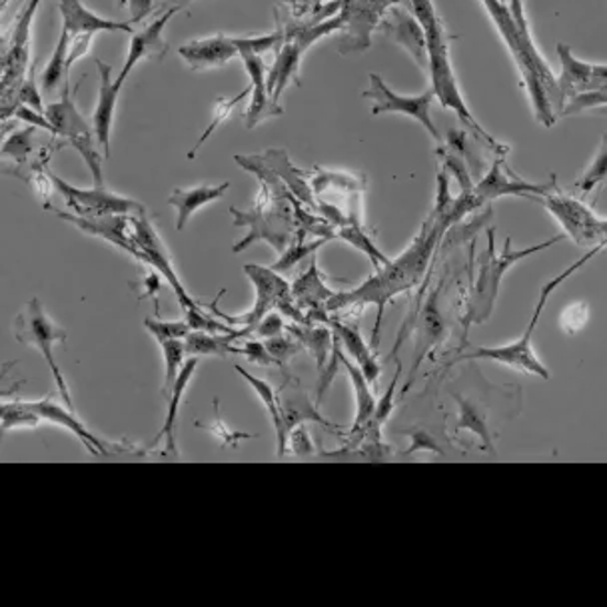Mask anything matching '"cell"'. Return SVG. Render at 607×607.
I'll list each match as a JSON object with an SVG mask.
<instances>
[{
  "instance_id": "cell-4",
  "label": "cell",
  "mask_w": 607,
  "mask_h": 607,
  "mask_svg": "<svg viewBox=\"0 0 607 607\" xmlns=\"http://www.w3.org/2000/svg\"><path fill=\"white\" fill-rule=\"evenodd\" d=\"M594 254H597V250H592L579 262H575L567 270H564L560 277L552 278L542 288V294H540V300H538L535 310H533L532 319H530L528 328H525V332H523L518 340L510 342V344H501V346H479V348H474L471 351H464L459 356L458 362L459 360H488V362L508 366V368L518 370V372L530 373V376H538V378H543V380H550V370L545 368V364L535 356V350H533V330H535V326L540 322V316H542L548 300L554 294L555 288L564 284L565 280L572 277L577 268L584 267Z\"/></svg>"
},
{
  "instance_id": "cell-42",
  "label": "cell",
  "mask_w": 607,
  "mask_h": 607,
  "mask_svg": "<svg viewBox=\"0 0 607 607\" xmlns=\"http://www.w3.org/2000/svg\"><path fill=\"white\" fill-rule=\"evenodd\" d=\"M607 181V134H604L596 159L589 164V169L584 172V176L577 181V191L582 194H592Z\"/></svg>"
},
{
  "instance_id": "cell-50",
  "label": "cell",
  "mask_w": 607,
  "mask_h": 607,
  "mask_svg": "<svg viewBox=\"0 0 607 607\" xmlns=\"http://www.w3.org/2000/svg\"><path fill=\"white\" fill-rule=\"evenodd\" d=\"M286 332L288 324L284 322V316L272 310L270 314H267L264 318L256 324L252 336H256L258 340H270V338H277V336H282V334H286Z\"/></svg>"
},
{
  "instance_id": "cell-7",
  "label": "cell",
  "mask_w": 607,
  "mask_h": 607,
  "mask_svg": "<svg viewBox=\"0 0 607 607\" xmlns=\"http://www.w3.org/2000/svg\"><path fill=\"white\" fill-rule=\"evenodd\" d=\"M14 338L24 344V346H31L34 350H39V354L43 356L44 362L48 366V370L53 373L54 383H56V390L64 400V404L68 405L71 410H75V402H73V395L68 390V383L64 380L63 372H61V366L54 358V346L56 344H64L68 338V332L56 326L53 318L46 314L43 302L39 299H32L24 308L17 314L14 318Z\"/></svg>"
},
{
  "instance_id": "cell-8",
  "label": "cell",
  "mask_w": 607,
  "mask_h": 607,
  "mask_svg": "<svg viewBox=\"0 0 607 607\" xmlns=\"http://www.w3.org/2000/svg\"><path fill=\"white\" fill-rule=\"evenodd\" d=\"M43 0H29L26 7L14 19L11 32L4 34V53H2V110L14 107L17 93L22 80L31 71L32 22Z\"/></svg>"
},
{
  "instance_id": "cell-35",
  "label": "cell",
  "mask_w": 607,
  "mask_h": 607,
  "mask_svg": "<svg viewBox=\"0 0 607 607\" xmlns=\"http://www.w3.org/2000/svg\"><path fill=\"white\" fill-rule=\"evenodd\" d=\"M68 51H71V34L63 29L58 36V43L54 46L53 56L44 66L43 75L39 78L44 93H54L58 86H64V83L68 80V75H71Z\"/></svg>"
},
{
  "instance_id": "cell-52",
  "label": "cell",
  "mask_w": 607,
  "mask_h": 607,
  "mask_svg": "<svg viewBox=\"0 0 607 607\" xmlns=\"http://www.w3.org/2000/svg\"><path fill=\"white\" fill-rule=\"evenodd\" d=\"M288 452L296 454V456H310V454L316 452L306 424H300V426L292 430V434L288 437Z\"/></svg>"
},
{
  "instance_id": "cell-56",
  "label": "cell",
  "mask_w": 607,
  "mask_h": 607,
  "mask_svg": "<svg viewBox=\"0 0 607 607\" xmlns=\"http://www.w3.org/2000/svg\"><path fill=\"white\" fill-rule=\"evenodd\" d=\"M93 36L95 34H76L71 36V51H68V71L75 66L78 58H85L88 51H90V44H93Z\"/></svg>"
},
{
  "instance_id": "cell-17",
  "label": "cell",
  "mask_w": 607,
  "mask_h": 607,
  "mask_svg": "<svg viewBox=\"0 0 607 607\" xmlns=\"http://www.w3.org/2000/svg\"><path fill=\"white\" fill-rule=\"evenodd\" d=\"M178 9H169L166 12H162L154 21L150 22L149 26L144 31L134 32L130 36V44H128L127 61L122 64V71L117 76L118 83L124 85L128 76L132 75V71L139 66L142 61H160L164 58L169 53V44L164 41V29L169 26V22L172 21V17L176 14Z\"/></svg>"
},
{
  "instance_id": "cell-51",
  "label": "cell",
  "mask_w": 607,
  "mask_h": 607,
  "mask_svg": "<svg viewBox=\"0 0 607 607\" xmlns=\"http://www.w3.org/2000/svg\"><path fill=\"white\" fill-rule=\"evenodd\" d=\"M601 105H607V88H599V90H589V93L575 95L572 105L565 107L564 115L584 112L587 108L601 107Z\"/></svg>"
},
{
  "instance_id": "cell-45",
  "label": "cell",
  "mask_w": 607,
  "mask_h": 607,
  "mask_svg": "<svg viewBox=\"0 0 607 607\" xmlns=\"http://www.w3.org/2000/svg\"><path fill=\"white\" fill-rule=\"evenodd\" d=\"M2 432L7 434L12 427H36L43 420L31 412L24 402H4L2 404Z\"/></svg>"
},
{
  "instance_id": "cell-14",
  "label": "cell",
  "mask_w": 607,
  "mask_h": 607,
  "mask_svg": "<svg viewBox=\"0 0 607 607\" xmlns=\"http://www.w3.org/2000/svg\"><path fill=\"white\" fill-rule=\"evenodd\" d=\"M440 292L442 284L434 288L427 299L424 300V306L418 308L415 314L414 332H418V342H415V358L410 370V378L404 386L405 392H410V388L414 386V376L422 362L430 356V351L436 348L437 344H442L446 338V319L440 308Z\"/></svg>"
},
{
  "instance_id": "cell-24",
  "label": "cell",
  "mask_w": 607,
  "mask_h": 607,
  "mask_svg": "<svg viewBox=\"0 0 607 607\" xmlns=\"http://www.w3.org/2000/svg\"><path fill=\"white\" fill-rule=\"evenodd\" d=\"M58 11L63 17V29L71 36L98 34V32H127L132 36L137 32L128 21H112L102 14H96L83 0H58Z\"/></svg>"
},
{
  "instance_id": "cell-31",
  "label": "cell",
  "mask_w": 607,
  "mask_h": 607,
  "mask_svg": "<svg viewBox=\"0 0 607 607\" xmlns=\"http://www.w3.org/2000/svg\"><path fill=\"white\" fill-rule=\"evenodd\" d=\"M336 340H338V338H336ZM338 344H340V342H338ZM340 364L342 368L348 373L351 388H354V392H356V418H354V424H351L350 432H348V434H351V432H358L360 427L366 426V424L370 422L378 400H376L372 388H370V386H372L370 380L364 376L358 364L351 362L350 356H346V351L342 350V346Z\"/></svg>"
},
{
  "instance_id": "cell-57",
  "label": "cell",
  "mask_w": 607,
  "mask_h": 607,
  "mask_svg": "<svg viewBox=\"0 0 607 607\" xmlns=\"http://www.w3.org/2000/svg\"><path fill=\"white\" fill-rule=\"evenodd\" d=\"M324 2H330V0H284L288 11L292 12L299 21H304L310 12Z\"/></svg>"
},
{
  "instance_id": "cell-29",
  "label": "cell",
  "mask_w": 607,
  "mask_h": 607,
  "mask_svg": "<svg viewBox=\"0 0 607 607\" xmlns=\"http://www.w3.org/2000/svg\"><path fill=\"white\" fill-rule=\"evenodd\" d=\"M552 188H554V182L552 184H530V182H523L520 178L511 181L510 176L501 171L500 162H496L490 172L474 186V192L478 194L481 203H488V200H496V198L508 196V194L522 196L525 192L548 196Z\"/></svg>"
},
{
  "instance_id": "cell-40",
  "label": "cell",
  "mask_w": 607,
  "mask_h": 607,
  "mask_svg": "<svg viewBox=\"0 0 607 607\" xmlns=\"http://www.w3.org/2000/svg\"><path fill=\"white\" fill-rule=\"evenodd\" d=\"M162 348V356H164V364H166V370H164V383H162V394H171L172 386L176 382L178 373H181L182 366L188 360V351H186V342L184 340H169L160 344Z\"/></svg>"
},
{
  "instance_id": "cell-43",
  "label": "cell",
  "mask_w": 607,
  "mask_h": 607,
  "mask_svg": "<svg viewBox=\"0 0 607 607\" xmlns=\"http://www.w3.org/2000/svg\"><path fill=\"white\" fill-rule=\"evenodd\" d=\"M286 334L277 336V338H270V340H264V344H267L268 351H270L272 360L277 364V368H280V372L284 373L286 378H290L288 364H290V360H292L294 356H299L300 351L306 350H304V346H302L292 334H290V336H286Z\"/></svg>"
},
{
  "instance_id": "cell-34",
  "label": "cell",
  "mask_w": 607,
  "mask_h": 607,
  "mask_svg": "<svg viewBox=\"0 0 607 607\" xmlns=\"http://www.w3.org/2000/svg\"><path fill=\"white\" fill-rule=\"evenodd\" d=\"M235 340H238L236 336H228V334H213V332L192 330L186 336V351L188 356H196V358H226V356H232V354H240V346H235Z\"/></svg>"
},
{
  "instance_id": "cell-36",
  "label": "cell",
  "mask_w": 607,
  "mask_h": 607,
  "mask_svg": "<svg viewBox=\"0 0 607 607\" xmlns=\"http://www.w3.org/2000/svg\"><path fill=\"white\" fill-rule=\"evenodd\" d=\"M308 232H304L302 228L296 230V236L294 240L290 242L286 250L282 252V256L278 258L277 262L272 264V270H277L280 274H286L290 270L299 267L300 262H304L306 258H312V256L318 252L322 246L326 245L328 240L326 238H314V240H306Z\"/></svg>"
},
{
  "instance_id": "cell-37",
  "label": "cell",
  "mask_w": 607,
  "mask_h": 607,
  "mask_svg": "<svg viewBox=\"0 0 607 607\" xmlns=\"http://www.w3.org/2000/svg\"><path fill=\"white\" fill-rule=\"evenodd\" d=\"M336 238H340L342 242L354 246L356 250H360V252L368 256L376 270L390 262V258L383 254L378 246L373 245V240L370 236L366 235L362 224L351 223L346 224V226H340V228L336 230Z\"/></svg>"
},
{
  "instance_id": "cell-12",
  "label": "cell",
  "mask_w": 607,
  "mask_h": 607,
  "mask_svg": "<svg viewBox=\"0 0 607 607\" xmlns=\"http://www.w3.org/2000/svg\"><path fill=\"white\" fill-rule=\"evenodd\" d=\"M48 174H51L54 191L63 196L64 203L68 208H73V213L80 214V216H108V214L134 216V214L147 213L144 204L107 191L105 186L78 188V186H73L71 182L63 181L61 176H56L53 172H48Z\"/></svg>"
},
{
  "instance_id": "cell-30",
  "label": "cell",
  "mask_w": 607,
  "mask_h": 607,
  "mask_svg": "<svg viewBox=\"0 0 607 607\" xmlns=\"http://www.w3.org/2000/svg\"><path fill=\"white\" fill-rule=\"evenodd\" d=\"M336 292L324 284V277L318 270V262L312 256L308 270L304 274H300L292 284V299L296 300V304L304 312H312V310L326 308V302Z\"/></svg>"
},
{
  "instance_id": "cell-3",
  "label": "cell",
  "mask_w": 607,
  "mask_h": 607,
  "mask_svg": "<svg viewBox=\"0 0 607 607\" xmlns=\"http://www.w3.org/2000/svg\"><path fill=\"white\" fill-rule=\"evenodd\" d=\"M488 236H490L488 248H486L484 254H479L476 280L471 284L468 308L464 314L466 330L471 324H481V322L490 318L498 294H500L501 280L513 264H518L525 256L538 254L542 250H548L550 246H554L557 240H562V238H552V240L542 242V245L530 246V248H523V250H511V238H508L503 250L498 254L494 250V230L491 228Z\"/></svg>"
},
{
  "instance_id": "cell-15",
  "label": "cell",
  "mask_w": 607,
  "mask_h": 607,
  "mask_svg": "<svg viewBox=\"0 0 607 607\" xmlns=\"http://www.w3.org/2000/svg\"><path fill=\"white\" fill-rule=\"evenodd\" d=\"M24 404H26V408L31 412L39 415L43 422L68 430L73 436L78 437L85 444L86 449L93 456H112V454L124 449L120 444H110V442H105L102 437L96 436L95 432H90L83 424V420L78 415H75V410H71L66 404H56V402L48 400V398L46 400H39V402H24Z\"/></svg>"
},
{
  "instance_id": "cell-39",
  "label": "cell",
  "mask_w": 607,
  "mask_h": 607,
  "mask_svg": "<svg viewBox=\"0 0 607 607\" xmlns=\"http://www.w3.org/2000/svg\"><path fill=\"white\" fill-rule=\"evenodd\" d=\"M34 132H36V128L26 124V128L14 130L12 134L2 137L0 156L4 160L12 159V162H19V164L31 160V154L34 152Z\"/></svg>"
},
{
  "instance_id": "cell-32",
  "label": "cell",
  "mask_w": 607,
  "mask_h": 607,
  "mask_svg": "<svg viewBox=\"0 0 607 607\" xmlns=\"http://www.w3.org/2000/svg\"><path fill=\"white\" fill-rule=\"evenodd\" d=\"M235 372L245 378L246 383L254 390L262 404L267 408L268 415L272 420V426L277 432L278 456H284L288 452L286 436H284V420H282V410H280V400L278 392L272 388V383L267 382L264 378H258L254 373L248 372L242 366H235Z\"/></svg>"
},
{
  "instance_id": "cell-58",
  "label": "cell",
  "mask_w": 607,
  "mask_h": 607,
  "mask_svg": "<svg viewBox=\"0 0 607 607\" xmlns=\"http://www.w3.org/2000/svg\"><path fill=\"white\" fill-rule=\"evenodd\" d=\"M192 2H196V0H166L169 9H178V11H186Z\"/></svg>"
},
{
  "instance_id": "cell-25",
  "label": "cell",
  "mask_w": 607,
  "mask_h": 607,
  "mask_svg": "<svg viewBox=\"0 0 607 607\" xmlns=\"http://www.w3.org/2000/svg\"><path fill=\"white\" fill-rule=\"evenodd\" d=\"M332 332L334 336L340 342L342 350L346 351L351 358V362L358 364L364 376L370 380V383L378 382L380 378V364L376 360V354H373L372 346H368L364 340L362 334L358 330L356 324H348V322H342L336 316H330Z\"/></svg>"
},
{
  "instance_id": "cell-28",
  "label": "cell",
  "mask_w": 607,
  "mask_h": 607,
  "mask_svg": "<svg viewBox=\"0 0 607 607\" xmlns=\"http://www.w3.org/2000/svg\"><path fill=\"white\" fill-rule=\"evenodd\" d=\"M230 188V182H224L218 186L210 184H198L191 188H174L169 196V204L176 210V230L182 232L192 216L198 213L206 204L216 203L224 198L226 191Z\"/></svg>"
},
{
  "instance_id": "cell-2",
  "label": "cell",
  "mask_w": 607,
  "mask_h": 607,
  "mask_svg": "<svg viewBox=\"0 0 607 607\" xmlns=\"http://www.w3.org/2000/svg\"><path fill=\"white\" fill-rule=\"evenodd\" d=\"M481 2L486 4L491 19H494V22L500 29L503 41L510 46L513 58L518 61V66H520L522 76L525 78L528 90L532 95L533 108H535L538 120L542 122L543 127H552L555 122V115L552 107H550L548 90L555 88L557 83H555L554 76L550 73V68L545 66V63L540 61V56L533 51L530 36H528V31H525V22H523L522 4L518 2L516 17H513V12L508 11V7L501 4V0H481Z\"/></svg>"
},
{
  "instance_id": "cell-1",
  "label": "cell",
  "mask_w": 607,
  "mask_h": 607,
  "mask_svg": "<svg viewBox=\"0 0 607 607\" xmlns=\"http://www.w3.org/2000/svg\"><path fill=\"white\" fill-rule=\"evenodd\" d=\"M444 235H446L444 226L440 224L434 214H430V218L422 224L420 232L414 236V240L410 242L402 254L398 256L395 260H390L382 268H378L372 277L364 280L360 286L336 292L326 302V310L330 314H336V312L351 308V306L373 304L378 310L372 330V348L376 350L380 344L383 308L395 296L410 292L426 282L427 272L432 267V256L436 254L437 246L444 240Z\"/></svg>"
},
{
  "instance_id": "cell-10",
  "label": "cell",
  "mask_w": 607,
  "mask_h": 607,
  "mask_svg": "<svg viewBox=\"0 0 607 607\" xmlns=\"http://www.w3.org/2000/svg\"><path fill=\"white\" fill-rule=\"evenodd\" d=\"M368 80H370V86H368V90H364L362 96L366 100H372L373 117L390 115V112L404 115V117L420 122L427 134L436 140L437 144H442V137H440L436 124L432 120V102L436 98L432 86L422 95L404 96L394 93L390 86L383 83L382 76L376 75V73H370Z\"/></svg>"
},
{
  "instance_id": "cell-48",
  "label": "cell",
  "mask_w": 607,
  "mask_h": 607,
  "mask_svg": "<svg viewBox=\"0 0 607 607\" xmlns=\"http://www.w3.org/2000/svg\"><path fill=\"white\" fill-rule=\"evenodd\" d=\"M589 318V308L586 304L577 302V304H570L567 308L562 312V318H560V326L567 336H574L577 332L582 330L587 324Z\"/></svg>"
},
{
  "instance_id": "cell-54",
  "label": "cell",
  "mask_w": 607,
  "mask_h": 607,
  "mask_svg": "<svg viewBox=\"0 0 607 607\" xmlns=\"http://www.w3.org/2000/svg\"><path fill=\"white\" fill-rule=\"evenodd\" d=\"M120 4L127 9L130 14V24H139L150 17L152 12H156V2L154 0H120Z\"/></svg>"
},
{
  "instance_id": "cell-11",
  "label": "cell",
  "mask_w": 607,
  "mask_h": 607,
  "mask_svg": "<svg viewBox=\"0 0 607 607\" xmlns=\"http://www.w3.org/2000/svg\"><path fill=\"white\" fill-rule=\"evenodd\" d=\"M132 236L137 240V246L140 248V264H147V267L156 270L162 278L169 282V286L174 290L176 299L181 302L184 314L192 312V310L203 308L200 302L192 299L188 294V290L184 288L181 282V278L176 274V270L172 267L171 254H169V248L162 242L154 224L149 218V214H134L132 216Z\"/></svg>"
},
{
  "instance_id": "cell-18",
  "label": "cell",
  "mask_w": 607,
  "mask_h": 607,
  "mask_svg": "<svg viewBox=\"0 0 607 607\" xmlns=\"http://www.w3.org/2000/svg\"><path fill=\"white\" fill-rule=\"evenodd\" d=\"M96 68L100 73V88H98V100H96L95 112H93V127H95L96 140L100 144V150L105 159H110L112 154V124H115V112L118 107V96H120V85L117 78H112V66L95 58Z\"/></svg>"
},
{
  "instance_id": "cell-5",
  "label": "cell",
  "mask_w": 607,
  "mask_h": 607,
  "mask_svg": "<svg viewBox=\"0 0 607 607\" xmlns=\"http://www.w3.org/2000/svg\"><path fill=\"white\" fill-rule=\"evenodd\" d=\"M245 274L252 282L256 290L254 306L242 316H228L216 306L218 299L224 294V292H220L213 304L208 306L218 318L226 319L235 328H245V330H250V334H252L256 324L264 318L267 314H270L272 310L278 308L284 316H288V319H292L296 324H306V312L300 308L296 300L292 299V286L288 284L284 274H280L270 267H258V264H245Z\"/></svg>"
},
{
  "instance_id": "cell-13",
  "label": "cell",
  "mask_w": 607,
  "mask_h": 607,
  "mask_svg": "<svg viewBox=\"0 0 607 607\" xmlns=\"http://www.w3.org/2000/svg\"><path fill=\"white\" fill-rule=\"evenodd\" d=\"M58 218H63L64 223H71L78 230H83L85 235L102 238L108 245L117 246L118 250L132 256L137 262H140L139 246L132 236V216L128 214H108V216H80L75 213H63V210H54Z\"/></svg>"
},
{
  "instance_id": "cell-16",
  "label": "cell",
  "mask_w": 607,
  "mask_h": 607,
  "mask_svg": "<svg viewBox=\"0 0 607 607\" xmlns=\"http://www.w3.org/2000/svg\"><path fill=\"white\" fill-rule=\"evenodd\" d=\"M386 32L398 46H402L405 53L414 58V63L426 71L427 68V41L426 31L415 19L414 12L402 4H392L383 14L380 29Z\"/></svg>"
},
{
  "instance_id": "cell-47",
  "label": "cell",
  "mask_w": 607,
  "mask_h": 607,
  "mask_svg": "<svg viewBox=\"0 0 607 607\" xmlns=\"http://www.w3.org/2000/svg\"><path fill=\"white\" fill-rule=\"evenodd\" d=\"M218 408H220V404H218V400H214V412H216V418H214V422H210V424H196L198 427H203V430H206V432H210L213 436L218 437L220 442H223L224 446L228 447H236L242 440H254L256 434H248V432H232L230 427L226 426L224 424L223 418H220V412H218Z\"/></svg>"
},
{
  "instance_id": "cell-38",
  "label": "cell",
  "mask_w": 607,
  "mask_h": 607,
  "mask_svg": "<svg viewBox=\"0 0 607 607\" xmlns=\"http://www.w3.org/2000/svg\"><path fill=\"white\" fill-rule=\"evenodd\" d=\"M250 95H252V86L248 85L246 86L245 90H242L240 95H236L235 98H218V100H216V107H214L213 122H210V124H208V128L204 130L203 137H200V139H198V142L194 144V149L188 152V160L196 159V154H198L204 144H206V140L210 139L214 132H216L218 128L223 127L224 122H226L228 118L232 117L235 108L238 107V105H242V102H245L246 100V96Z\"/></svg>"
},
{
  "instance_id": "cell-20",
  "label": "cell",
  "mask_w": 607,
  "mask_h": 607,
  "mask_svg": "<svg viewBox=\"0 0 607 607\" xmlns=\"http://www.w3.org/2000/svg\"><path fill=\"white\" fill-rule=\"evenodd\" d=\"M242 63L246 66V73L250 76V86H252V95H250V107L246 110V128L258 127L262 122H267L270 118L282 117L284 108L282 105H274V100L268 95V66L264 58L260 54L245 53L240 54Z\"/></svg>"
},
{
  "instance_id": "cell-21",
  "label": "cell",
  "mask_w": 607,
  "mask_h": 607,
  "mask_svg": "<svg viewBox=\"0 0 607 607\" xmlns=\"http://www.w3.org/2000/svg\"><path fill=\"white\" fill-rule=\"evenodd\" d=\"M278 400H280V410H282V420H284V436L290 437L292 430L300 424H319L328 430H340V426L328 422L324 415L319 414L318 405L310 400V395L299 386L296 378H286L284 386L278 390Z\"/></svg>"
},
{
  "instance_id": "cell-53",
  "label": "cell",
  "mask_w": 607,
  "mask_h": 607,
  "mask_svg": "<svg viewBox=\"0 0 607 607\" xmlns=\"http://www.w3.org/2000/svg\"><path fill=\"white\" fill-rule=\"evenodd\" d=\"M240 356L248 358L250 362L256 364V366H262V368H268V366H277L270 351H268L267 344L264 340H246L242 346H240Z\"/></svg>"
},
{
  "instance_id": "cell-33",
  "label": "cell",
  "mask_w": 607,
  "mask_h": 607,
  "mask_svg": "<svg viewBox=\"0 0 607 607\" xmlns=\"http://www.w3.org/2000/svg\"><path fill=\"white\" fill-rule=\"evenodd\" d=\"M288 334H292L296 340L310 351V356L316 360L319 372L330 362L332 348H334V332L326 326H310V324H288Z\"/></svg>"
},
{
  "instance_id": "cell-6",
  "label": "cell",
  "mask_w": 607,
  "mask_h": 607,
  "mask_svg": "<svg viewBox=\"0 0 607 607\" xmlns=\"http://www.w3.org/2000/svg\"><path fill=\"white\" fill-rule=\"evenodd\" d=\"M80 88V83L76 85L75 90L68 88V80L64 83L61 100L46 107V117L53 122L56 130V139L63 140L66 147L75 149L83 160L86 169L90 171L95 186H105V176H102V162L105 154L100 152V144L96 140L95 127L88 124V120L83 117V112L76 108L75 95Z\"/></svg>"
},
{
  "instance_id": "cell-19",
  "label": "cell",
  "mask_w": 607,
  "mask_h": 607,
  "mask_svg": "<svg viewBox=\"0 0 607 607\" xmlns=\"http://www.w3.org/2000/svg\"><path fill=\"white\" fill-rule=\"evenodd\" d=\"M178 56L194 73L223 68L224 64L235 61L240 56V51L235 43V36L226 34H213L206 39H196L178 46Z\"/></svg>"
},
{
  "instance_id": "cell-22",
  "label": "cell",
  "mask_w": 607,
  "mask_h": 607,
  "mask_svg": "<svg viewBox=\"0 0 607 607\" xmlns=\"http://www.w3.org/2000/svg\"><path fill=\"white\" fill-rule=\"evenodd\" d=\"M200 364V358L196 356H188V360L182 366L181 373L176 378V382L172 386L171 394L169 398V408H166V418H164V424L160 427L159 434L152 440L150 447L159 446L160 442L164 444L162 449V456L164 458H178V446H176V424H178V412H181L182 398L186 394L188 386H191L192 378L196 373V368Z\"/></svg>"
},
{
  "instance_id": "cell-27",
  "label": "cell",
  "mask_w": 607,
  "mask_h": 607,
  "mask_svg": "<svg viewBox=\"0 0 607 607\" xmlns=\"http://www.w3.org/2000/svg\"><path fill=\"white\" fill-rule=\"evenodd\" d=\"M304 51L299 44L284 39L274 53V63L268 68L267 85L268 95L274 100V105H280V98L284 95L290 83H296L300 86V64L304 58Z\"/></svg>"
},
{
  "instance_id": "cell-26",
  "label": "cell",
  "mask_w": 607,
  "mask_h": 607,
  "mask_svg": "<svg viewBox=\"0 0 607 607\" xmlns=\"http://www.w3.org/2000/svg\"><path fill=\"white\" fill-rule=\"evenodd\" d=\"M264 164H267L270 171L277 174L280 181L284 182L288 186V191L292 192V196L299 200V203L308 206L312 213H318V200H316V194L312 191L308 181H306V174L300 171L299 166L292 164V160L288 156V152L284 149H268L264 154H260Z\"/></svg>"
},
{
  "instance_id": "cell-46",
  "label": "cell",
  "mask_w": 607,
  "mask_h": 607,
  "mask_svg": "<svg viewBox=\"0 0 607 607\" xmlns=\"http://www.w3.org/2000/svg\"><path fill=\"white\" fill-rule=\"evenodd\" d=\"M400 368H402V366L398 364V370H395L392 382H390V386H388V390L383 392L382 398L378 400V404H376V410H373V415L372 418H370V422L366 424V426L372 427V430H376V432H382L383 424H386V422L390 420V415H392V412H394L395 388H398V380H400V372H402Z\"/></svg>"
},
{
  "instance_id": "cell-9",
  "label": "cell",
  "mask_w": 607,
  "mask_h": 607,
  "mask_svg": "<svg viewBox=\"0 0 607 607\" xmlns=\"http://www.w3.org/2000/svg\"><path fill=\"white\" fill-rule=\"evenodd\" d=\"M390 0H342L344 26L338 32L336 51L342 56L362 54L372 46V34L380 29Z\"/></svg>"
},
{
  "instance_id": "cell-44",
  "label": "cell",
  "mask_w": 607,
  "mask_h": 607,
  "mask_svg": "<svg viewBox=\"0 0 607 607\" xmlns=\"http://www.w3.org/2000/svg\"><path fill=\"white\" fill-rule=\"evenodd\" d=\"M236 46L240 54H267L277 53L280 48V44L284 43V32L280 31L277 26V31L270 32V34H260V36H235Z\"/></svg>"
},
{
  "instance_id": "cell-41",
  "label": "cell",
  "mask_w": 607,
  "mask_h": 607,
  "mask_svg": "<svg viewBox=\"0 0 607 607\" xmlns=\"http://www.w3.org/2000/svg\"><path fill=\"white\" fill-rule=\"evenodd\" d=\"M144 328L154 340L162 344L169 340H186L191 334V324L186 319H160L144 318Z\"/></svg>"
},
{
  "instance_id": "cell-23",
  "label": "cell",
  "mask_w": 607,
  "mask_h": 607,
  "mask_svg": "<svg viewBox=\"0 0 607 607\" xmlns=\"http://www.w3.org/2000/svg\"><path fill=\"white\" fill-rule=\"evenodd\" d=\"M557 54L562 58V68H564L562 78L557 83L562 98L607 88V66L577 61L565 44H557Z\"/></svg>"
},
{
  "instance_id": "cell-49",
  "label": "cell",
  "mask_w": 607,
  "mask_h": 607,
  "mask_svg": "<svg viewBox=\"0 0 607 607\" xmlns=\"http://www.w3.org/2000/svg\"><path fill=\"white\" fill-rule=\"evenodd\" d=\"M39 85L36 78H34V66H31L29 71V76L22 80V85L19 86V93H17V100L21 105H26V107L34 108L39 112H46V108L43 105V96H41V90H39Z\"/></svg>"
},
{
  "instance_id": "cell-55",
  "label": "cell",
  "mask_w": 607,
  "mask_h": 607,
  "mask_svg": "<svg viewBox=\"0 0 607 607\" xmlns=\"http://www.w3.org/2000/svg\"><path fill=\"white\" fill-rule=\"evenodd\" d=\"M160 280H162V274H159L156 270H152V272H149V274L142 278L140 282H137V284H130V286L134 288V290H137V288H142L139 300H154V304H156V312H159Z\"/></svg>"
}]
</instances>
